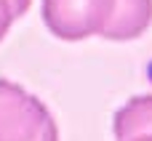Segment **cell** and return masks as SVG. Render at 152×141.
<instances>
[{
	"instance_id": "obj_1",
	"label": "cell",
	"mask_w": 152,
	"mask_h": 141,
	"mask_svg": "<svg viewBox=\"0 0 152 141\" xmlns=\"http://www.w3.org/2000/svg\"><path fill=\"white\" fill-rule=\"evenodd\" d=\"M0 141H59L48 107L8 80H0Z\"/></svg>"
},
{
	"instance_id": "obj_2",
	"label": "cell",
	"mask_w": 152,
	"mask_h": 141,
	"mask_svg": "<svg viewBox=\"0 0 152 141\" xmlns=\"http://www.w3.org/2000/svg\"><path fill=\"white\" fill-rule=\"evenodd\" d=\"M115 0H43V21L61 40L102 35Z\"/></svg>"
},
{
	"instance_id": "obj_3",
	"label": "cell",
	"mask_w": 152,
	"mask_h": 141,
	"mask_svg": "<svg viewBox=\"0 0 152 141\" xmlns=\"http://www.w3.org/2000/svg\"><path fill=\"white\" fill-rule=\"evenodd\" d=\"M152 21V0H115L112 16L102 29L107 40H134Z\"/></svg>"
},
{
	"instance_id": "obj_4",
	"label": "cell",
	"mask_w": 152,
	"mask_h": 141,
	"mask_svg": "<svg viewBox=\"0 0 152 141\" xmlns=\"http://www.w3.org/2000/svg\"><path fill=\"white\" fill-rule=\"evenodd\" d=\"M115 139L131 141L152 136V96H136L115 112Z\"/></svg>"
},
{
	"instance_id": "obj_5",
	"label": "cell",
	"mask_w": 152,
	"mask_h": 141,
	"mask_svg": "<svg viewBox=\"0 0 152 141\" xmlns=\"http://www.w3.org/2000/svg\"><path fill=\"white\" fill-rule=\"evenodd\" d=\"M32 0H0V40L11 29V24L29 11Z\"/></svg>"
},
{
	"instance_id": "obj_6",
	"label": "cell",
	"mask_w": 152,
	"mask_h": 141,
	"mask_svg": "<svg viewBox=\"0 0 152 141\" xmlns=\"http://www.w3.org/2000/svg\"><path fill=\"white\" fill-rule=\"evenodd\" d=\"M131 141H152V136H139V139H131Z\"/></svg>"
}]
</instances>
